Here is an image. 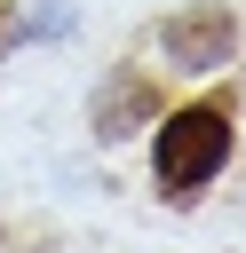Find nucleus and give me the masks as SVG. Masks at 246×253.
Listing matches in <instances>:
<instances>
[{
	"label": "nucleus",
	"instance_id": "2",
	"mask_svg": "<svg viewBox=\"0 0 246 253\" xmlns=\"http://www.w3.org/2000/svg\"><path fill=\"white\" fill-rule=\"evenodd\" d=\"M159 47L183 63V71H222L230 47H238V24L222 8H198V16H167L159 24Z\"/></svg>",
	"mask_w": 246,
	"mask_h": 253
},
{
	"label": "nucleus",
	"instance_id": "1",
	"mask_svg": "<svg viewBox=\"0 0 246 253\" xmlns=\"http://www.w3.org/2000/svg\"><path fill=\"white\" fill-rule=\"evenodd\" d=\"M230 158V111L222 103H183L159 119V142H151V166H159V190L167 198H198Z\"/></svg>",
	"mask_w": 246,
	"mask_h": 253
},
{
	"label": "nucleus",
	"instance_id": "3",
	"mask_svg": "<svg viewBox=\"0 0 246 253\" xmlns=\"http://www.w3.org/2000/svg\"><path fill=\"white\" fill-rule=\"evenodd\" d=\"M119 111H127V119H143V111H151V95H143L135 79H111V87H103V103H95V134H103V142H111V119H119Z\"/></svg>",
	"mask_w": 246,
	"mask_h": 253
}]
</instances>
